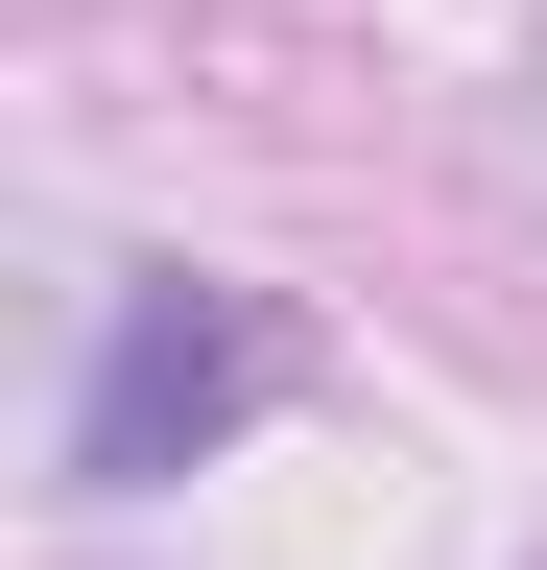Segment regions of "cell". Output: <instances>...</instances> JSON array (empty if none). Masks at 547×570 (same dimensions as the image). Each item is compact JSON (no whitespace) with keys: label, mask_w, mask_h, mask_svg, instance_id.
<instances>
[{"label":"cell","mask_w":547,"mask_h":570,"mask_svg":"<svg viewBox=\"0 0 547 570\" xmlns=\"http://www.w3.org/2000/svg\"><path fill=\"white\" fill-rule=\"evenodd\" d=\"M286 381V333L238 309V285H191V262H144L119 285V333H96V404H72V475L96 499H144V475H191L215 428Z\"/></svg>","instance_id":"1"}]
</instances>
